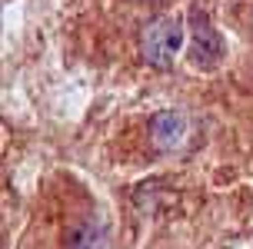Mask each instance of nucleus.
Wrapping results in <instances>:
<instances>
[{"mask_svg": "<svg viewBox=\"0 0 253 249\" xmlns=\"http://www.w3.org/2000/svg\"><path fill=\"white\" fill-rule=\"evenodd\" d=\"M180 43H183V27L170 13H160V17L147 20L143 30H140V57H143V63H150L153 70H170L173 60H177Z\"/></svg>", "mask_w": 253, "mask_h": 249, "instance_id": "f257e3e1", "label": "nucleus"}, {"mask_svg": "<svg viewBox=\"0 0 253 249\" xmlns=\"http://www.w3.org/2000/svg\"><path fill=\"white\" fill-rule=\"evenodd\" d=\"M223 60V37L216 34L210 17L203 10H190V63L200 70H213Z\"/></svg>", "mask_w": 253, "mask_h": 249, "instance_id": "f03ea898", "label": "nucleus"}, {"mask_svg": "<svg viewBox=\"0 0 253 249\" xmlns=\"http://www.w3.org/2000/svg\"><path fill=\"white\" fill-rule=\"evenodd\" d=\"M187 137V120L173 110H164L150 120V143L157 153H173Z\"/></svg>", "mask_w": 253, "mask_h": 249, "instance_id": "7ed1b4c3", "label": "nucleus"}, {"mask_svg": "<svg viewBox=\"0 0 253 249\" xmlns=\"http://www.w3.org/2000/svg\"><path fill=\"white\" fill-rule=\"evenodd\" d=\"M110 243H107V229H103V223H97V219H87V223H80L70 233V239H67V249H107Z\"/></svg>", "mask_w": 253, "mask_h": 249, "instance_id": "20e7f679", "label": "nucleus"}]
</instances>
